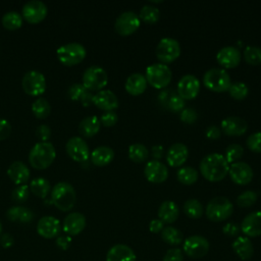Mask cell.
I'll return each instance as SVG.
<instances>
[{
    "instance_id": "d4e9b609",
    "label": "cell",
    "mask_w": 261,
    "mask_h": 261,
    "mask_svg": "<svg viewBox=\"0 0 261 261\" xmlns=\"http://www.w3.org/2000/svg\"><path fill=\"white\" fill-rule=\"evenodd\" d=\"M8 177L15 185H25V182L30 179L31 172L29 167L21 161L12 162L7 169Z\"/></svg>"
},
{
    "instance_id": "f1b7e54d",
    "label": "cell",
    "mask_w": 261,
    "mask_h": 261,
    "mask_svg": "<svg viewBox=\"0 0 261 261\" xmlns=\"http://www.w3.org/2000/svg\"><path fill=\"white\" fill-rule=\"evenodd\" d=\"M179 215V209L173 201H164L158 208L159 219L163 223H173Z\"/></svg>"
},
{
    "instance_id": "7c38bea8",
    "label": "cell",
    "mask_w": 261,
    "mask_h": 261,
    "mask_svg": "<svg viewBox=\"0 0 261 261\" xmlns=\"http://www.w3.org/2000/svg\"><path fill=\"white\" fill-rule=\"evenodd\" d=\"M141 19L136 12L124 11L116 18L114 29L120 36H129L139 29Z\"/></svg>"
},
{
    "instance_id": "1f68e13d",
    "label": "cell",
    "mask_w": 261,
    "mask_h": 261,
    "mask_svg": "<svg viewBox=\"0 0 261 261\" xmlns=\"http://www.w3.org/2000/svg\"><path fill=\"white\" fill-rule=\"evenodd\" d=\"M6 216L10 221L21 222V223H28L34 218V214L32 210L23 206L10 207L6 212Z\"/></svg>"
},
{
    "instance_id": "2e32d148",
    "label": "cell",
    "mask_w": 261,
    "mask_h": 261,
    "mask_svg": "<svg viewBox=\"0 0 261 261\" xmlns=\"http://www.w3.org/2000/svg\"><path fill=\"white\" fill-rule=\"evenodd\" d=\"M228 174L230 179L240 186H246L251 182L254 175L252 167L248 163L242 161H237L230 164Z\"/></svg>"
},
{
    "instance_id": "db71d44e",
    "label": "cell",
    "mask_w": 261,
    "mask_h": 261,
    "mask_svg": "<svg viewBox=\"0 0 261 261\" xmlns=\"http://www.w3.org/2000/svg\"><path fill=\"white\" fill-rule=\"evenodd\" d=\"M222 231L227 237H237L241 231V226L236 222H227L222 227Z\"/></svg>"
},
{
    "instance_id": "484cf974",
    "label": "cell",
    "mask_w": 261,
    "mask_h": 261,
    "mask_svg": "<svg viewBox=\"0 0 261 261\" xmlns=\"http://www.w3.org/2000/svg\"><path fill=\"white\" fill-rule=\"evenodd\" d=\"M106 261H136V254L128 246L117 244L108 250Z\"/></svg>"
},
{
    "instance_id": "4fadbf2b",
    "label": "cell",
    "mask_w": 261,
    "mask_h": 261,
    "mask_svg": "<svg viewBox=\"0 0 261 261\" xmlns=\"http://www.w3.org/2000/svg\"><path fill=\"white\" fill-rule=\"evenodd\" d=\"M48 13L47 6L40 0H30L22 7L21 16L30 23H39Z\"/></svg>"
},
{
    "instance_id": "be15d7a7",
    "label": "cell",
    "mask_w": 261,
    "mask_h": 261,
    "mask_svg": "<svg viewBox=\"0 0 261 261\" xmlns=\"http://www.w3.org/2000/svg\"><path fill=\"white\" fill-rule=\"evenodd\" d=\"M2 233V224H1V221H0V236Z\"/></svg>"
},
{
    "instance_id": "836d02e7",
    "label": "cell",
    "mask_w": 261,
    "mask_h": 261,
    "mask_svg": "<svg viewBox=\"0 0 261 261\" xmlns=\"http://www.w3.org/2000/svg\"><path fill=\"white\" fill-rule=\"evenodd\" d=\"M149 157V150L141 143L132 144L128 147V158L135 163H142Z\"/></svg>"
},
{
    "instance_id": "f907efd6",
    "label": "cell",
    "mask_w": 261,
    "mask_h": 261,
    "mask_svg": "<svg viewBox=\"0 0 261 261\" xmlns=\"http://www.w3.org/2000/svg\"><path fill=\"white\" fill-rule=\"evenodd\" d=\"M99 120H100V123L104 126H112L117 122L118 116L114 111H105L100 116Z\"/></svg>"
},
{
    "instance_id": "d6986e66",
    "label": "cell",
    "mask_w": 261,
    "mask_h": 261,
    "mask_svg": "<svg viewBox=\"0 0 261 261\" xmlns=\"http://www.w3.org/2000/svg\"><path fill=\"white\" fill-rule=\"evenodd\" d=\"M86 217L80 212H70L63 219L62 229L67 236H76L86 227Z\"/></svg>"
},
{
    "instance_id": "8992f818",
    "label": "cell",
    "mask_w": 261,
    "mask_h": 261,
    "mask_svg": "<svg viewBox=\"0 0 261 261\" xmlns=\"http://www.w3.org/2000/svg\"><path fill=\"white\" fill-rule=\"evenodd\" d=\"M147 83L156 89L165 88L172 79V73L167 64L157 62L149 65L145 75Z\"/></svg>"
},
{
    "instance_id": "b9f144b4",
    "label": "cell",
    "mask_w": 261,
    "mask_h": 261,
    "mask_svg": "<svg viewBox=\"0 0 261 261\" xmlns=\"http://www.w3.org/2000/svg\"><path fill=\"white\" fill-rule=\"evenodd\" d=\"M228 93L236 100H244L249 94V88L243 82H234L231 83Z\"/></svg>"
},
{
    "instance_id": "f6af8a7d",
    "label": "cell",
    "mask_w": 261,
    "mask_h": 261,
    "mask_svg": "<svg viewBox=\"0 0 261 261\" xmlns=\"http://www.w3.org/2000/svg\"><path fill=\"white\" fill-rule=\"evenodd\" d=\"M30 196V188L27 185H19L11 192V198L14 202L22 203L28 200Z\"/></svg>"
},
{
    "instance_id": "7a4b0ae2",
    "label": "cell",
    "mask_w": 261,
    "mask_h": 261,
    "mask_svg": "<svg viewBox=\"0 0 261 261\" xmlns=\"http://www.w3.org/2000/svg\"><path fill=\"white\" fill-rule=\"evenodd\" d=\"M76 200L74 188L66 181L57 182L51 190V201L61 211H69L73 208Z\"/></svg>"
},
{
    "instance_id": "9c48e42d",
    "label": "cell",
    "mask_w": 261,
    "mask_h": 261,
    "mask_svg": "<svg viewBox=\"0 0 261 261\" xmlns=\"http://www.w3.org/2000/svg\"><path fill=\"white\" fill-rule=\"evenodd\" d=\"M155 54L161 63H170L177 59L180 55L179 43L173 38H163L157 44Z\"/></svg>"
},
{
    "instance_id": "f5cc1de1",
    "label": "cell",
    "mask_w": 261,
    "mask_h": 261,
    "mask_svg": "<svg viewBox=\"0 0 261 261\" xmlns=\"http://www.w3.org/2000/svg\"><path fill=\"white\" fill-rule=\"evenodd\" d=\"M36 136L40 142H48L51 137V128L47 124H41L36 129Z\"/></svg>"
},
{
    "instance_id": "e0dca14e",
    "label": "cell",
    "mask_w": 261,
    "mask_h": 261,
    "mask_svg": "<svg viewBox=\"0 0 261 261\" xmlns=\"http://www.w3.org/2000/svg\"><path fill=\"white\" fill-rule=\"evenodd\" d=\"M144 174L148 181L153 184H161L168 177L167 166L159 160H150L146 163Z\"/></svg>"
},
{
    "instance_id": "816d5d0a",
    "label": "cell",
    "mask_w": 261,
    "mask_h": 261,
    "mask_svg": "<svg viewBox=\"0 0 261 261\" xmlns=\"http://www.w3.org/2000/svg\"><path fill=\"white\" fill-rule=\"evenodd\" d=\"M163 261H184L182 251L178 248L169 249L165 253V255L163 257Z\"/></svg>"
},
{
    "instance_id": "4316f807",
    "label": "cell",
    "mask_w": 261,
    "mask_h": 261,
    "mask_svg": "<svg viewBox=\"0 0 261 261\" xmlns=\"http://www.w3.org/2000/svg\"><path fill=\"white\" fill-rule=\"evenodd\" d=\"M147 84L148 83L145 75H143L140 72H135L127 76L124 84V88L128 94L133 96H138L145 92Z\"/></svg>"
},
{
    "instance_id": "5bb4252c",
    "label": "cell",
    "mask_w": 261,
    "mask_h": 261,
    "mask_svg": "<svg viewBox=\"0 0 261 261\" xmlns=\"http://www.w3.org/2000/svg\"><path fill=\"white\" fill-rule=\"evenodd\" d=\"M67 155L76 162H84L90 156L89 146L87 142L81 137H71L65 145Z\"/></svg>"
},
{
    "instance_id": "d6a6232c",
    "label": "cell",
    "mask_w": 261,
    "mask_h": 261,
    "mask_svg": "<svg viewBox=\"0 0 261 261\" xmlns=\"http://www.w3.org/2000/svg\"><path fill=\"white\" fill-rule=\"evenodd\" d=\"M30 191L39 198H46L50 191V184L45 177H35L31 180Z\"/></svg>"
},
{
    "instance_id": "bcb514c9",
    "label": "cell",
    "mask_w": 261,
    "mask_h": 261,
    "mask_svg": "<svg viewBox=\"0 0 261 261\" xmlns=\"http://www.w3.org/2000/svg\"><path fill=\"white\" fill-rule=\"evenodd\" d=\"M246 145L251 151L261 153V132L250 135L246 140Z\"/></svg>"
},
{
    "instance_id": "ab89813d",
    "label": "cell",
    "mask_w": 261,
    "mask_h": 261,
    "mask_svg": "<svg viewBox=\"0 0 261 261\" xmlns=\"http://www.w3.org/2000/svg\"><path fill=\"white\" fill-rule=\"evenodd\" d=\"M141 20L148 24H153L157 22L160 18V11L156 6L153 5H144L139 13Z\"/></svg>"
},
{
    "instance_id": "7402d4cb",
    "label": "cell",
    "mask_w": 261,
    "mask_h": 261,
    "mask_svg": "<svg viewBox=\"0 0 261 261\" xmlns=\"http://www.w3.org/2000/svg\"><path fill=\"white\" fill-rule=\"evenodd\" d=\"M241 230L250 238L261 236V210L249 213L241 223Z\"/></svg>"
},
{
    "instance_id": "ffe728a7",
    "label": "cell",
    "mask_w": 261,
    "mask_h": 261,
    "mask_svg": "<svg viewBox=\"0 0 261 261\" xmlns=\"http://www.w3.org/2000/svg\"><path fill=\"white\" fill-rule=\"evenodd\" d=\"M226 136L239 137L244 135L248 129V123L239 116H228L221 121L220 128Z\"/></svg>"
},
{
    "instance_id": "d590c367",
    "label": "cell",
    "mask_w": 261,
    "mask_h": 261,
    "mask_svg": "<svg viewBox=\"0 0 261 261\" xmlns=\"http://www.w3.org/2000/svg\"><path fill=\"white\" fill-rule=\"evenodd\" d=\"M199 173L198 171L191 167V166H184L180 169H178L176 173V178L177 180L186 186H190L195 184L198 180Z\"/></svg>"
},
{
    "instance_id": "8fae6325",
    "label": "cell",
    "mask_w": 261,
    "mask_h": 261,
    "mask_svg": "<svg viewBox=\"0 0 261 261\" xmlns=\"http://www.w3.org/2000/svg\"><path fill=\"white\" fill-rule=\"evenodd\" d=\"M184 252L187 256L193 259H199L204 257L209 251V242L202 236L188 237L182 244Z\"/></svg>"
},
{
    "instance_id": "681fc988",
    "label": "cell",
    "mask_w": 261,
    "mask_h": 261,
    "mask_svg": "<svg viewBox=\"0 0 261 261\" xmlns=\"http://www.w3.org/2000/svg\"><path fill=\"white\" fill-rule=\"evenodd\" d=\"M185 106H186L185 100L178 95H172L168 100V108L172 112H179L182 109H185Z\"/></svg>"
},
{
    "instance_id": "7dc6e473",
    "label": "cell",
    "mask_w": 261,
    "mask_h": 261,
    "mask_svg": "<svg viewBox=\"0 0 261 261\" xmlns=\"http://www.w3.org/2000/svg\"><path fill=\"white\" fill-rule=\"evenodd\" d=\"M88 90L84 87L83 84H80V83H75V84H72L69 88H68V91H67V94H68V97L73 100V101H80L81 98L83 97V95L87 92Z\"/></svg>"
},
{
    "instance_id": "6125c7cd",
    "label": "cell",
    "mask_w": 261,
    "mask_h": 261,
    "mask_svg": "<svg viewBox=\"0 0 261 261\" xmlns=\"http://www.w3.org/2000/svg\"><path fill=\"white\" fill-rule=\"evenodd\" d=\"M93 97H94V95L90 92V91H87L84 95H83V97L81 98V102H82V104L84 105V106H89L91 103H93Z\"/></svg>"
},
{
    "instance_id": "ba28073f",
    "label": "cell",
    "mask_w": 261,
    "mask_h": 261,
    "mask_svg": "<svg viewBox=\"0 0 261 261\" xmlns=\"http://www.w3.org/2000/svg\"><path fill=\"white\" fill-rule=\"evenodd\" d=\"M108 82V75L104 68L98 65L89 66L83 74V85L88 91H101Z\"/></svg>"
},
{
    "instance_id": "11a10c76",
    "label": "cell",
    "mask_w": 261,
    "mask_h": 261,
    "mask_svg": "<svg viewBox=\"0 0 261 261\" xmlns=\"http://www.w3.org/2000/svg\"><path fill=\"white\" fill-rule=\"evenodd\" d=\"M11 133V124L7 119L0 118V140H5Z\"/></svg>"
},
{
    "instance_id": "83f0119b",
    "label": "cell",
    "mask_w": 261,
    "mask_h": 261,
    "mask_svg": "<svg viewBox=\"0 0 261 261\" xmlns=\"http://www.w3.org/2000/svg\"><path fill=\"white\" fill-rule=\"evenodd\" d=\"M233 252L242 260H250L254 254V247L248 237H238L231 244Z\"/></svg>"
},
{
    "instance_id": "94428289",
    "label": "cell",
    "mask_w": 261,
    "mask_h": 261,
    "mask_svg": "<svg viewBox=\"0 0 261 261\" xmlns=\"http://www.w3.org/2000/svg\"><path fill=\"white\" fill-rule=\"evenodd\" d=\"M163 152H164V149H163V147L161 145H155L151 149V154L155 158V160L160 159L162 157V155H163Z\"/></svg>"
},
{
    "instance_id": "cb8c5ba5",
    "label": "cell",
    "mask_w": 261,
    "mask_h": 261,
    "mask_svg": "<svg viewBox=\"0 0 261 261\" xmlns=\"http://www.w3.org/2000/svg\"><path fill=\"white\" fill-rule=\"evenodd\" d=\"M189 150L182 143L172 144L167 150L166 161L171 167L181 166L188 159Z\"/></svg>"
},
{
    "instance_id": "c3c4849f",
    "label": "cell",
    "mask_w": 261,
    "mask_h": 261,
    "mask_svg": "<svg viewBox=\"0 0 261 261\" xmlns=\"http://www.w3.org/2000/svg\"><path fill=\"white\" fill-rule=\"evenodd\" d=\"M179 118L182 122L188 123V124H192L194 122L197 121L198 119V113L195 109L193 108H185L180 111L179 114Z\"/></svg>"
},
{
    "instance_id": "8d00e7d4",
    "label": "cell",
    "mask_w": 261,
    "mask_h": 261,
    "mask_svg": "<svg viewBox=\"0 0 261 261\" xmlns=\"http://www.w3.org/2000/svg\"><path fill=\"white\" fill-rule=\"evenodd\" d=\"M185 214L192 219H198L203 215L204 209L200 201L197 199H189L184 204Z\"/></svg>"
},
{
    "instance_id": "4dcf8cb0",
    "label": "cell",
    "mask_w": 261,
    "mask_h": 261,
    "mask_svg": "<svg viewBox=\"0 0 261 261\" xmlns=\"http://www.w3.org/2000/svg\"><path fill=\"white\" fill-rule=\"evenodd\" d=\"M100 125L101 123L97 116H86L79 124V132L85 138H92L99 132Z\"/></svg>"
},
{
    "instance_id": "ee69618b",
    "label": "cell",
    "mask_w": 261,
    "mask_h": 261,
    "mask_svg": "<svg viewBox=\"0 0 261 261\" xmlns=\"http://www.w3.org/2000/svg\"><path fill=\"white\" fill-rule=\"evenodd\" d=\"M257 197H258L257 193H255L253 191H245L238 196L237 204L243 208L250 207L256 203Z\"/></svg>"
},
{
    "instance_id": "3957f363",
    "label": "cell",
    "mask_w": 261,
    "mask_h": 261,
    "mask_svg": "<svg viewBox=\"0 0 261 261\" xmlns=\"http://www.w3.org/2000/svg\"><path fill=\"white\" fill-rule=\"evenodd\" d=\"M56 157V151L52 143L39 142L30 151L29 161L36 169L49 167Z\"/></svg>"
},
{
    "instance_id": "44dd1931",
    "label": "cell",
    "mask_w": 261,
    "mask_h": 261,
    "mask_svg": "<svg viewBox=\"0 0 261 261\" xmlns=\"http://www.w3.org/2000/svg\"><path fill=\"white\" fill-rule=\"evenodd\" d=\"M61 230L60 222L54 216H43L37 224L38 233L45 239H53Z\"/></svg>"
},
{
    "instance_id": "9f6ffc18",
    "label": "cell",
    "mask_w": 261,
    "mask_h": 261,
    "mask_svg": "<svg viewBox=\"0 0 261 261\" xmlns=\"http://www.w3.org/2000/svg\"><path fill=\"white\" fill-rule=\"evenodd\" d=\"M205 135L210 140H217L221 136V129L216 125H210L206 128Z\"/></svg>"
},
{
    "instance_id": "91938a15",
    "label": "cell",
    "mask_w": 261,
    "mask_h": 261,
    "mask_svg": "<svg viewBox=\"0 0 261 261\" xmlns=\"http://www.w3.org/2000/svg\"><path fill=\"white\" fill-rule=\"evenodd\" d=\"M14 243V240H13V237L10 234V233H3L0 236V245L7 249V248H10Z\"/></svg>"
},
{
    "instance_id": "9a60e30c",
    "label": "cell",
    "mask_w": 261,
    "mask_h": 261,
    "mask_svg": "<svg viewBox=\"0 0 261 261\" xmlns=\"http://www.w3.org/2000/svg\"><path fill=\"white\" fill-rule=\"evenodd\" d=\"M200 91V82L193 74H185L177 83L178 96L184 100L195 99Z\"/></svg>"
},
{
    "instance_id": "7bdbcfd3",
    "label": "cell",
    "mask_w": 261,
    "mask_h": 261,
    "mask_svg": "<svg viewBox=\"0 0 261 261\" xmlns=\"http://www.w3.org/2000/svg\"><path fill=\"white\" fill-rule=\"evenodd\" d=\"M244 153V149L241 145L239 144H230L227 146V148L225 149V154H224V158L227 161V163L232 164L234 162H237Z\"/></svg>"
},
{
    "instance_id": "277c9868",
    "label": "cell",
    "mask_w": 261,
    "mask_h": 261,
    "mask_svg": "<svg viewBox=\"0 0 261 261\" xmlns=\"http://www.w3.org/2000/svg\"><path fill=\"white\" fill-rule=\"evenodd\" d=\"M233 212V206L231 202L222 196H217L211 199L206 206V216L209 220L214 222H220L226 220L231 216Z\"/></svg>"
},
{
    "instance_id": "680465c9",
    "label": "cell",
    "mask_w": 261,
    "mask_h": 261,
    "mask_svg": "<svg viewBox=\"0 0 261 261\" xmlns=\"http://www.w3.org/2000/svg\"><path fill=\"white\" fill-rule=\"evenodd\" d=\"M70 243H71V238L69 236H60L56 240V245L62 250L68 249V247L70 246Z\"/></svg>"
},
{
    "instance_id": "60d3db41",
    "label": "cell",
    "mask_w": 261,
    "mask_h": 261,
    "mask_svg": "<svg viewBox=\"0 0 261 261\" xmlns=\"http://www.w3.org/2000/svg\"><path fill=\"white\" fill-rule=\"evenodd\" d=\"M244 59L251 65L261 64V48L257 46H248L244 50Z\"/></svg>"
},
{
    "instance_id": "603a6c76",
    "label": "cell",
    "mask_w": 261,
    "mask_h": 261,
    "mask_svg": "<svg viewBox=\"0 0 261 261\" xmlns=\"http://www.w3.org/2000/svg\"><path fill=\"white\" fill-rule=\"evenodd\" d=\"M93 103L104 111H113L119 105L116 95L110 90H101L93 97Z\"/></svg>"
},
{
    "instance_id": "f35d334b",
    "label": "cell",
    "mask_w": 261,
    "mask_h": 261,
    "mask_svg": "<svg viewBox=\"0 0 261 261\" xmlns=\"http://www.w3.org/2000/svg\"><path fill=\"white\" fill-rule=\"evenodd\" d=\"M32 111L37 118L44 119L48 117L51 112L50 103L45 98H37L32 104Z\"/></svg>"
},
{
    "instance_id": "6da1fadb",
    "label": "cell",
    "mask_w": 261,
    "mask_h": 261,
    "mask_svg": "<svg viewBox=\"0 0 261 261\" xmlns=\"http://www.w3.org/2000/svg\"><path fill=\"white\" fill-rule=\"evenodd\" d=\"M229 164L220 153L206 155L200 163V172L209 181H220L228 173Z\"/></svg>"
},
{
    "instance_id": "74e56055",
    "label": "cell",
    "mask_w": 261,
    "mask_h": 261,
    "mask_svg": "<svg viewBox=\"0 0 261 261\" xmlns=\"http://www.w3.org/2000/svg\"><path fill=\"white\" fill-rule=\"evenodd\" d=\"M22 16L16 11H8L2 16V24L6 30L14 31L22 25Z\"/></svg>"
},
{
    "instance_id": "e575fe53",
    "label": "cell",
    "mask_w": 261,
    "mask_h": 261,
    "mask_svg": "<svg viewBox=\"0 0 261 261\" xmlns=\"http://www.w3.org/2000/svg\"><path fill=\"white\" fill-rule=\"evenodd\" d=\"M161 238L166 244L170 246H177L184 241V237L180 230L173 226L164 227L161 231Z\"/></svg>"
},
{
    "instance_id": "52a82bcc",
    "label": "cell",
    "mask_w": 261,
    "mask_h": 261,
    "mask_svg": "<svg viewBox=\"0 0 261 261\" xmlns=\"http://www.w3.org/2000/svg\"><path fill=\"white\" fill-rule=\"evenodd\" d=\"M86 55V48L76 42L64 44L57 49V57L59 61L67 66H72L82 62Z\"/></svg>"
},
{
    "instance_id": "6f0895ef",
    "label": "cell",
    "mask_w": 261,
    "mask_h": 261,
    "mask_svg": "<svg viewBox=\"0 0 261 261\" xmlns=\"http://www.w3.org/2000/svg\"><path fill=\"white\" fill-rule=\"evenodd\" d=\"M163 228H164V223L159 218L153 219L149 223V230L153 233H158V232L162 231Z\"/></svg>"
},
{
    "instance_id": "30bf717a",
    "label": "cell",
    "mask_w": 261,
    "mask_h": 261,
    "mask_svg": "<svg viewBox=\"0 0 261 261\" xmlns=\"http://www.w3.org/2000/svg\"><path fill=\"white\" fill-rule=\"evenodd\" d=\"M21 87L31 96H40L46 90V79L39 70H30L22 76Z\"/></svg>"
},
{
    "instance_id": "ac0fdd59",
    "label": "cell",
    "mask_w": 261,
    "mask_h": 261,
    "mask_svg": "<svg viewBox=\"0 0 261 261\" xmlns=\"http://www.w3.org/2000/svg\"><path fill=\"white\" fill-rule=\"evenodd\" d=\"M216 60L224 68L237 67L241 61V52L237 47H222L216 54Z\"/></svg>"
},
{
    "instance_id": "f546056e",
    "label": "cell",
    "mask_w": 261,
    "mask_h": 261,
    "mask_svg": "<svg viewBox=\"0 0 261 261\" xmlns=\"http://www.w3.org/2000/svg\"><path fill=\"white\" fill-rule=\"evenodd\" d=\"M114 158V151L108 146H99L91 153V161L96 166H106Z\"/></svg>"
},
{
    "instance_id": "5b68a950",
    "label": "cell",
    "mask_w": 261,
    "mask_h": 261,
    "mask_svg": "<svg viewBox=\"0 0 261 261\" xmlns=\"http://www.w3.org/2000/svg\"><path fill=\"white\" fill-rule=\"evenodd\" d=\"M203 83L205 87L216 93H222L228 91L231 80L229 74L223 68H210L203 75Z\"/></svg>"
}]
</instances>
